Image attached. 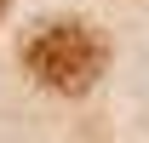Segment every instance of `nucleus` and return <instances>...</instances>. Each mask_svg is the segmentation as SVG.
Returning a JSON list of instances; mask_svg holds the SVG:
<instances>
[{"instance_id":"f257e3e1","label":"nucleus","mask_w":149,"mask_h":143,"mask_svg":"<svg viewBox=\"0 0 149 143\" xmlns=\"http://www.w3.org/2000/svg\"><path fill=\"white\" fill-rule=\"evenodd\" d=\"M103 63H109V46L80 17H52V23H40L35 35L23 40V69L35 80H46L52 92H69V97L92 92Z\"/></svg>"},{"instance_id":"f03ea898","label":"nucleus","mask_w":149,"mask_h":143,"mask_svg":"<svg viewBox=\"0 0 149 143\" xmlns=\"http://www.w3.org/2000/svg\"><path fill=\"white\" fill-rule=\"evenodd\" d=\"M0 12H6V0H0Z\"/></svg>"}]
</instances>
